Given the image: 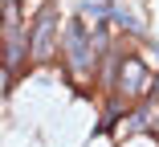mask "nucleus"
Wrapping results in <instances>:
<instances>
[{
  "instance_id": "obj_1",
  "label": "nucleus",
  "mask_w": 159,
  "mask_h": 147,
  "mask_svg": "<svg viewBox=\"0 0 159 147\" xmlns=\"http://www.w3.org/2000/svg\"><path fill=\"white\" fill-rule=\"evenodd\" d=\"M61 53H66L74 78H90L94 70H98V57H102L98 49H94V37L86 33V25H82L78 16L66 25V45H61Z\"/></svg>"
},
{
  "instance_id": "obj_2",
  "label": "nucleus",
  "mask_w": 159,
  "mask_h": 147,
  "mask_svg": "<svg viewBox=\"0 0 159 147\" xmlns=\"http://www.w3.org/2000/svg\"><path fill=\"white\" fill-rule=\"evenodd\" d=\"M53 45H57V8L41 4L33 25H29V33H25V57L29 62H49Z\"/></svg>"
},
{
  "instance_id": "obj_3",
  "label": "nucleus",
  "mask_w": 159,
  "mask_h": 147,
  "mask_svg": "<svg viewBox=\"0 0 159 147\" xmlns=\"http://www.w3.org/2000/svg\"><path fill=\"white\" fill-rule=\"evenodd\" d=\"M118 62H122V82H118V90H122L126 98H131V94H139V90H147V86H151V82H143V62H139L135 53L118 57Z\"/></svg>"
},
{
  "instance_id": "obj_4",
  "label": "nucleus",
  "mask_w": 159,
  "mask_h": 147,
  "mask_svg": "<svg viewBox=\"0 0 159 147\" xmlns=\"http://www.w3.org/2000/svg\"><path fill=\"white\" fill-rule=\"evenodd\" d=\"M110 16H114L122 29H126V33H139V29H143V25H139V16H131L126 8H110Z\"/></svg>"
},
{
  "instance_id": "obj_5",
  "label": "nucleus",
  "mask_w": 159,
  "mask_h": 147,
  "mask_svg": "<svg viewBox=\"0 0 159 147\" xmlns=\"http://www.w3.org/2000/svg\"><path fill=\"white\" fill-rule=\"evenodd\" d=\"M82 12H86V16H94V21H106V16H110V4H106V0H90Z\"/></svg>"
},
{
  "instance_id": "obj_6",
  "label": "nucleus",
  "mask_w": 159,
  "mask_h": 147,
  "mask_svg": "<svg viewBox=\"0 0 159 147\" xmlns=\"http://www.w3.org/2000/svg\"><path fill=\"white\" fill-rule=\"evenodd\" d=\"M147 123H151V110H135V114H131V119H126V123H122V131H143Z\"/></svg>"
}]
</instances>
